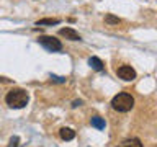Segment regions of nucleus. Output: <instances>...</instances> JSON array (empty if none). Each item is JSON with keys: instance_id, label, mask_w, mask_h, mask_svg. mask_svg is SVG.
<instances>
[{"instance_id": "11", "label": "nucleus", "mask_w": 157, "mask_h": 147, "mask_svg": "<svg viewBox=\"0 0 157 147\" xmlns=\"http://www.w3.org/2000/svg\"><path fill=\"white\" fill-rule=\"evenodd\" d=\"M120 21H121V20L118 17H115V15H111V13L105 15V23H108V24H118Z\"/></svg>"}, {"instance_id": "13", "label": "nucleus", "mask_w": 157, "mask_h": 147, "mask_svg": "<svg viewBox=\"0 0 157 147\" xmlns=\"http://www.w3.org/2000/svg\"><path fill=\"white\" fill-rule=\"evenodd\" d=\"M51 78H52L54 82H57V83H64V82L67 80L66 77H57V75H51Z\"/></svg>"}, {"instance_id": "4", "label": "nucleus", "mask_w": 157, "mask_h": 147, "mask_svg": "<svg viewBox=\"0 0 157 147\" xmlns=\"http://www.w3.org/2000/svg\"><path fill=\"white\" fill-rule=\"evenodd\" d=\"M116 74H118V77L124 82H131L136 78V70L131 66H120L116 69Z\"/></svg>"}, {"instance_id": "14", "label": "nucleus", "mask_w": 157, "mask_h": 147, "mask_svg": "<svg viewBox=\"0 0 157 147\" xmlns=\"http://www.w3.org/2000/svg\"><path fill=\"white\" fill-rule=\"evenodd\" d=\"M82 105V100H74L72 101V108H77V106H80Z\"/></svg>"}, {"instance_id": "15", "label": "nucleus", "mask_w": 157, "mask_h": 147, "mask_svg": "<svg viewBox=\"0 0 157 147\" xmlns=\"http://www.w3.org/2000/svg\"><path fill=\"white\" fill-rule=\"evenodd\" d=\"M0 83H12V80L7 77H0Z\"/></svg>"}, {"instance_id": "9", "label": "nucleus", "mask_w": 157, "mask_h": 147, "mask_svg": "<svg viewBox=\"0 0 157 147\" xmlns=\"http://www.w3.org/2000/svg\"><path fill=\"white\" fill-rule=\"evenodd\" d=\"M61 20L59 18H43L36 21V26H51V24H59Z\"/></svg>"}, {"instance_id": "1", "label": "nucleus", "mask_w": 157, "mask_h": 147, "mask_svg": "<svg viewBox=\"0 0 157 147\" xmlns=\"http://www.w3.org/2000/svg\"><path fill=\"white\" fill-rule=\"evenodd\" d=\"M28 92L23 90V88H13L10 90L7 95H5V101L10 108H15V110H20V108H25L28 105Z\"/></svg>"}, {"instance_id": "10", "label": "nucleus", "mask_w": 157, "mask_h": 147, "mask_svg": "<svg viewBox=\"0 0 157 147\" xmlns=\"http://www.w3.org/2000/svg\"><path fill=\"white\" fill-rule=\"evenodd\" d=\"M118 147H142V144H141V141L139 139H126L124 142H121Z\"/></svg>"}, {"instance_id": "2", "label": "nucleus", "mask_w": 157, "mask_h": 147, "mask_svg": "<svg viewBox=\"0 0 157 147\" xmlns=\"http://www.w3.org/2000/svg\"><path fill=\"white\" fill-rule=\"evenodd\" d=\"M134 106V98L129 93H118V95L113 96L111 100V108L120 113H128L132 110Z\"/></svg>"}, {"instance_id": "12", "label": "nucleus", "mask_w": 157, "mask_h": 147, "mask_svg": "<svg viewBox=\"0 0 157 147\" xmlns=\"http://www.w3.org/2000/svg\"><path fill=\"white\" fill-rule=\"evenodd\" d=\"M18 145H20V137H18V136H13L12 139H10V142H8L7 147H18Z\"/></svg>"}, {"instance_id": "6", "label": "nucleus", "mask_w": 157, "mask_h": 147, "mask_svg": "<svg viewBox=\"0 0 157 147\" xmlns=\"http://www.w3.org/2000/svg\"><path fill=\"white\" fill-rule=\"evenodd\" d=\"M88 66H90L93 70H97V72H103V70H105V64H103L101 59L97 57V56H92L90 59H88Z\"/></svg>"}, {"instance_id": "8", "label": "nucleus", "mask_w": 157, "mask_h": 147, "mask_svg": "<svg viewBox=\"0 0 157 147\" xmlns=\"http://www.w3.org/2000/svg\"><path fill=\"white\" fill-rule=\"evenodd\" d=\"M90 124L95 127V129L103 131V129H105V126H106V123H105V119H103V118H100V116H92V118H90Z\"/></svg>"}, {"instance_id": "5", "label": "nucleus", "mask_w": 157, "mask_h": 147, "mask_svg": "<svg viewBox=\"0 0 157 147\" xmlns=\"http://www.w3.org/2000/svg\"><path fill=\"white\" fill-rule=\"evenodd\" d=\"M59 34L61 36H64L66 39H69V41H80V34H78L75 29H72V28H61L59 29Z\"/></svg>"}, {"instance_id": "3", "label": "nucleus", "mask_w": 157, "mask_h": 147, "mask_svg": "<svg viewBox=\"0 0 157 147\" xmlns=\"http://www.w3.org/2000/svg\"><path fill=\"white\" fill-rule=\"evenodd\" d=\"M38 43L41 44L43 47H46L48 51H51V52L62 51V43L59 41L57 38H54V36H39Z\"/></svg>"}, {"instance_id": "7", "label": "nucleus", "mask_w": 157, "mask_h": 147, "mask_svg": "<svg viewBox=\"0 0 157 147\" xmlns=\"http://www.w3.org/2000/svg\"><path fill=\"white\" fill-rule=\"evenodd\" d=\"M59 136H61L62 141H72L74 137H75V131H74L72 127H61Z\"/></svg>"}]
</instances>
